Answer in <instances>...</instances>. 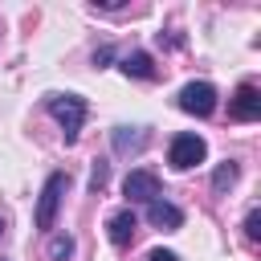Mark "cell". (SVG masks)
<instances>
[{"mask_svg":"<svg viewBox=\"0 0 261 261\" xmlns=\"http://www.w3.org/2000/svg\"><path fill=\"white\" fill-rule=\"evenodd\" d=\"M45 110L61 122L65 143H73L77 130H82V122H86V98L82 94H45Z\"/></svg>","mask_w":261,"mask_h":261,"instance_id":"1","label":"cell"},{"mask_svg":"<svg viewBox=\"0 0 261 261\" xmlns=\"http://www.w3.org/2000/svg\"><path fill=\"white\" fill-rule=\"evenodd\" d=\"M65 188H69V171H53V175L45 179V188H41V200H37V216H33V220H37V228H53Z\"/></svg>","mask_w":261,"mask_h":261,"instance_id":"2","label":"cell"},{"mask_svg":"<svg viewBox=\"0 0 261 261\" xmlns=\"http://www.w3.org/2000/svg\"><path fill=\"white\" fill-rule=\"evenodd\" d=\"M204 155H208V143H204L200 135H192V130L175 135V139H171V147H167V163H171L175 171H188V167L204 163Z\"/></svg>","mask_w":261,"mask_h":261,"instance_id":"3","label":"cell"},{"mask_svg":"<svg viewBox=\"0 0 261 261\" xmlns=\"http://www.w3.org/2000/svg\"><path fill=\"white\" fill-rule=\"evenodd\" d=\"M179 110L184 114H196V118H208L216 110V86L212 82H188L179 90Z\"/></svg>","mask_w":261,"mask_h":261,"instance_id":"4","label":"cell"},{"mask_svg":"<svg viewBox=\"0 0 261 261\" xmlns=\"http://www.w3.org/2000/svg\"><path fill=\"white\" fill-rule=\"evenodd\" d=\"M122 196L126 200H139V204H151V200H159V175L155 171H130L126 179H122Z\"/></svg>","mask_w":261,"mask_h":261,"instance_id":"5","label":"cell"},{"mask_svg":"<svg viewBox=\"0 0 261 261\" xmlns=\"http://www.w3.org/2000/svg\"><path fill=\"white\" fill-rule=\"evenodd\" d=\"M228 114L237 118V122H253V118H261V90L257 86H237V94H232V102H228Z\"/></svg>","mask_w":261,"mask_h":261,"instance_id":"6","label":"cell"},{"mask_svg":"<svg viewBox=\"0 0 261 261\" xmlns=\"http://www.w3.org/2000/svg\"><path fill=\"white\" fill-rule=\"evenodd\" d=\"M135 228H139V216H135L130 208H118V212L106 220V232H110V245H114V249H126L130 237H135Z\"/></svg>","mask_w":261,"mask_h":261,"instance_id":"7","label":"cell"},{"mask_svg":"<svg viewBox=\"0 0 261 261\" xmlns=\"http://www.w3.org/2000/svg\"><path fill=\"white\" fill-rule=\"evenodd\" d=\"M147 220H151L155 228H163V232H175V228L184 224V212H179L175 204H167V200H151V204H147Z\"/></svg>","mask_w":261,"mask_h":261,"instance_id":"8","label":"cell"},{"mask_svg":"<svg viewBox=\"0 0 261 261\" xmlns=\"http://www.w3.org/2000/svg\"><path fill=\"white\" fill-rule=\"evenodd\" d=\"M118 69H122L126 77H143V82L155 77V61H151V53H143V49L122 53V57H118Z\"/></svg>","mask_w":261,"mask_h":261,"instance_id":"9","label":"cell"},{"mask_svg":"<svg viewBox=\"0 0 261 261\" xmlns=\"http://www.w3.org/2000/svg\"><path fill=\"white\" fill-rule=\"evenodd\" d=\"M147 147V130L143 126H118L114 130V151L118 155H130V151H143Z\"/></svg>","mask_w":261,"mask_h":261,"instance_id":"10","label":"cell"},{"mask_svg":"<svg viewBox=\"0 0 261 261\" xmlns=\"http://www.w3.org/2000/svg\"><path fill=\"white\" fill-rule=\"evenodd\" d=\"M237 175H241V167H237L232 159H224V163L216 167V175H212V192H216V196H224V192L237 184Z\"/></svg>","mask_w":261,"mask_h":261,"instance_id":"11","label":"cell"},{"mask_svg":"<svg viewBox=\"0 0 261 261\" xmlns=\"http://www.w3.org/2000/svg\"><path fill=\"white\" fill-rule=\"evenodd\" d=\"M69 257H73V237H65V232L49 237V261H69Z\"/></svg>","mask_w":261,"mask_h":261,"instance_id":"12","label":"cell"},{"mask_svg":"<svg viewBox=\"0 0 261 261\" xmlns=\"http://www.w3.org/2000/svg\"><path fill=\"white\" fill-rule=\"evenodd\" d=\"M245 237L257 245L261 241V208H249V216H245Z\"/></svg>","mask_w":261,"mask_h":261,"instance_id":"13","label":"cell"},{"mask_svg":"<svg viewBox=\"0 0 261 261\" xmlns=\"http://www.w3.org/2000/svg\"><path fill=\"white\" fill-rule=\"evenodd\" d=\"M106 179H110V167L98 159V163H94V171H90V192H102V188H106Z\"/></svg>","mask_w":261,"mask_h":261,"instance_id":"14","label":"cell"},{"mask_svg":"<svg viewBox=\"0 0 261 261\" xmlns=\"http://www.w3.org/2000/svg\"><path fill=\"white\" fill-rule=\"evenodd\" d=\"M147 261H179V257H175L171 249H151V253H147Z\"/></svg>","mask_w":261,"mask_h":261,"instance_id":"15","label":"cell"},{"mask_svg":"<svg viewBox=\"0 0 261 261\" xmlns=\"http://www.w3.org/2000/svg\"><path fill=\"white\" fill-rule=\"evenodd\" d=\"M110 57H114V49H110V45H102V49H98V53H94V65H98V69H102V65H106V61H110Z\"/></svg>","mask_w":261,"mask_h":261,"instance_id":"16","label":"cell"},{"mask_svg":"<svg viewBox=\"0 0 261 261\" xmlns=\"http://www.w3.org/2000/svg\"><path fill=\"white\" fill-rule=\"evenodd\" d=\"M0 237H4V220H0Z\"/></svg>","mask_w":261,"mask_h":261,"instance_id":"17","label":"cell"}]
</instances>
